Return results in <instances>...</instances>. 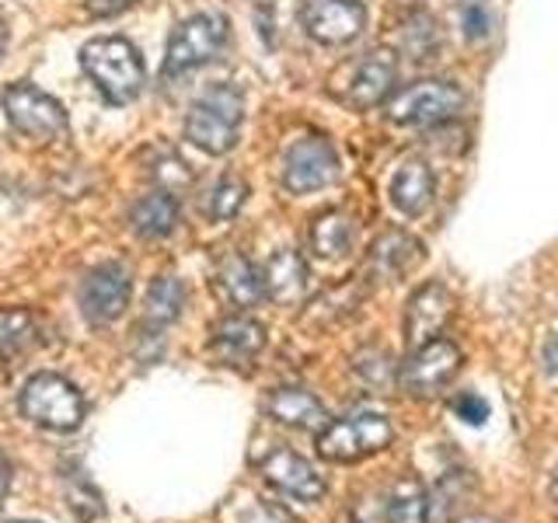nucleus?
<instances>
[{"mask_svg":"<svg viewBox=\"0 0 558 523\" xmlns=\"http://www.w3.org/2000/svg\"><path fill=\"white\" fill-rule=\"evenodd\" d=\"M241 112L244 95L234 84H217L203 92L185 115V139L206 154H227L234 150L241 133Z\"/></svg>","mask_w":558,"mask_h":523,"instance_id":"f257e3e1","label":"nucleus"},{"mask_svg":"<svg viewBox=\"0 0 558 523\" xmlns=\"http://www.w3.org/2000/svg\"><path fill=\"white\" fill-rule=\"evenodd\" d=\"M81 66L112 105L133 101L140 87H144V60H140L136 46L119 39V35H105V39L87 42L81 49Z\"/></svg>","mask_w":558,"mask_h":523,"instance_id":"f03ea898","label":"nucleus"},{"mask_svg":"<svg viewBox=\"0 0 558 523\" xmlns=\"http://www.w3.org/2000/svg\"><path fill=\"white\" fill-rule=\"evenodd\" d=\"M395 440V426L380 412H353L345 418H331L318 429V453L325 461L353 464L388 450Z\"/></svg>","mask_w":558,"mask_h":523,"instance_id":"7ed1b4c3","label":"nucleus"},{"mask_svg":"<svg viewBox=\"0 0 558 523\" xmlns=\"http://www.w3.org/2000/svg\"><path fill=\"white\" fill-rule=\"evenodd\" d=\"M461 349L458 342H450L447 336H436L412 345V353L398 363V388L415 401H429L436 394H444L453 377L461 374Z\"/></svg>","mask_w":558,"mask_h":523,"instance_id":"20e7f679","label":"nucleus"},{"mask_svg":"<svg viewBox=\"0 0 558 523\" xmlns=\"http://www.w3.org/2000/svg\"><path fill=\"white\" fill-rule=\"evenodd\" d=\"M17 409L28 423L43 429L70 433L84 423V398L81 391L60 374H35L25 380L22 394H17Z\"/></svg>","mask_w":558,"mask_h":523,"instance_id":"39448f33","label":"nucleus"},{"mask_svg":"<svg viewBox=\"0 0 558 523\" xmlns=\"http://www.w3.org/2000/svg\"><path fill=\"white\" fill-rule=\"evenodd\" d=\"M464 109V92L450 81H415L388 98V119L395 126H444Z\"/></svg>","mask_w":558,"mask_h":523,"instance_id":"423d86ee","label":"nucleus"},{"mask_svg":"<svg viewBox=\"0 0 558 523\" xmlns=\"http://www.w3.org/2000/svg\"><path fill=\"white\" fill-rule=\"evenodd\" d=\"M223 46H227V17L223 14H192L171 32L165 74L168 77L189 74V70L217 60Z\"/></svg>","mask_w":558,"mask_h":523,"instance_id":"0eeeda50","label":"nucleus"},{"mask_svg":"<svg viewBox=\"0 0 558 523\" xmlns=\"http://www.w3.org/2000/svg\"><path fill=\"white\" fill-rule=\"evenodd\" d=\"M4 112L8 122L32 139H57L66 133V112L57 98L32 84H11L4 87Z\"/></svg>","mask_w":558,"mask_h":523,"instance_id":"6e6552de","label":"nucleus"},{"mask_svg":"<svg viewBox=\"0 0 558 523\" xmlns=\"http://www.w3.org/2000/svg\"><path fill=\"white\" fill-rule=\"evenodd\" d=\"M339 179V154L325 136H301L283 157V185L293 196L318 192Z\"/></svg>","mask_w":558,"mask_h":523,"instance_id":"1a4fd4ad","label":"nucleus"},{"mask_svg":"<svg viewBox=\"0 0 558 523\" xmlns=\"http://www.w3.org/2000/svg\"><path fill=\"white\" fill-rule=\"evenodd\" d=\"M130 272L119 262H105L92 269L81 283V311L92 325H112L130 307Z\"/></svg>","mask_w":558,"mask_h":523,"instance_id":"9d476101","label":"nucleus"},{"mask_svg":"<svg viewBox=\"0 0 558 523\" xmlns=\"http://www.w3.org/2000/svg\"><path fill=\"white\" fill-rule=\"evenodd\" d=\"M301 22L314 42L345 46L366 28V8L363 0H304Z\"/></svg>","mask_w":558,"mask_h":523,"instance_id":"9b49d317","label":"nucleus"},{"mask_svg":"<svg viewBox=\"0 0 558 523\" xmlns=\"http://www.w3.org/2000/svg\"><path fill=\"white\" fill-rule=\"evenodd\" d=\"M262 478H266L272 488H279L283 496L301 499V502H318L328 492V485L318 475V467H314L307 458H301V453L287 450V447H276L269 458L262 461Z\"/></svg>","mask_w":558,"mask_h":523,"instance_id":"f8f14e48","label":"nucleus"},{"mask_svg":"<svg viewBox=\"0 0 558 523\" xmlns=\"http://www.w3.org/2000/svg\"><path fill=\"white\" fill-rule=\"evenodd\" d=\"M423 258H426V248L418 238H412L409 231H384L371 244V252H366V276L377 279V283H398V279H405Z\"/></svg>","mask_w":558,"mask_h":523,"instance_id":"ddd939ff","label":"nucleus"},{"mask_svg":"<svg viewBox=\"0 0 558 523\" xmlns=\"http://www.w3.org/2000/svg\"><path fill=\"white\" fill-rule=\"evenodd\" d=\"M453 293L444 287V283H426L418 287L412 296H409V307H405V339L409 345H418L426 339H436L444 336L447 321L453 318Z\"/></svg>","mask_w":558,"mask_h":523,"instance_id":"4468645a","label":"nucleus"},{"mask_svg":"<svg viewBox=\"0 0 558 523\" xmlns=\"http://www.w3.org/2000/svg\"><path fill=\"white\" fill-rule=\"evenodd\" d=\"M398 81V57L391 49H374L356 63L353 81L345 87V105L353 109H374V105L388 101Z\"/></svg>","mask_w":558,"mask_h":523,"instance_id":"2eb2a0df","label":"nucleus"},{"mask_svg":"<svg viewBox=\"0 0 558 523\" xmlns=\"http://www.w3.org/2000/svg\"><path fill=\"white\" fill-rule=\"evenodd\" d=\"M262 345H266V328L258 321L244 318V314H231L214 325L209 331V353H214L223 366H244L252 363Z\"/></svg>","mask_w":558,"mask_h":523,"instance_id":"dca6fc26","label":"nucleus"},{"mask_svg":"<svg viewBox=\"0 0 558 523\" xmlns=\"http://www.w3.org/2000/svg\"><path fill=\"white\" fill-rule=\"evenodd\" d=\"M307 287H311V269L301 252L293 248H279L269 262L266 269H262V290H266L269 301L276 304H301L307 296Z\"/></svg>","mask_w":558,"mask_h":523,"instance_id":"f3484780","label":"nucleus"},{"mask_svg":"<svg viewBox=\"0 0 558 523\" xmlns=\"http://www.w3.org/2000/svg\"><path fill=\"white\" fill-rule=\"evenodd\" d=\"M266 415L290 429H322L328 423L322 398L304 388H276L266 398Z\"/></svg>","mask_w":558,"mask_h":523,"instance_id":"a211bd4d","label":"nucleus"},{"mask_svg":"<svg viewBox=\"0 0 558 523\" xmlns=\"http://www.w3.org/2000/svg\"><path fill=\"white\" fill-rule=\"evenodd\" d=\"M391 203L398 214L405 217H423L426 209L433 206V192H436V182H433V171L426 161H405L391 179Z\"/></svg>","mask_w":558,"mask_h":523,"instance_id":"6ab92c4d","label":"nucleus"},{"mask_svg":"<svg viewBox=\"0 0 558 523\" xmlns=\"http://www.w3.org/2000/svg\"><path fill=\"white\" fill-rule=\"evenodd\" d=\"M130 227L147 241L168 238L179 227V199L168 188H154L130 206Z\"/></svg>","mask_w":558,"mask_h":523,"instance_id":"aec40b11","label":"nucleus"},{"mask_svg":"<svg viewBox=\"0 0 558 523\" xmlns=\"http://www.w3.org/2000/svg\"><path fill=\"white\" fill-rule=\"evenodd\" d=\"M217 279H220L223 296L234 307H252V304L262 301V296H266V290H262V272L244 255H227L220 262Z\"/></svg>","mask_w":558,"mask_h":523,"instance_id":"412c9836","label":"nucleus"},{"mask_svg":"<svg viewBox=\"0 0 558 523\" xmlns=\"http://www.w3.org/2000/svg\"><path fill=\"white\" fill-rule=\"evenodd\" d=\"M353 217L342 209H328L318 220L311 223V248L318 258H342L353 248Z\"/></svg>","mask_w":558,"mask_h":523,"instance_id":"4be33fe9","label":"nucleus"},{"mask_svg":"<svg viewBox=\"0 0 558 523\" xmlns=\"http://www.w3.org/2000/svg\"><path fill=\"white\" fill-rule=\"evenodd\" d=\"M384 510L388 523H433V499L418 478H398Z\"/></svg>","mask_w":558,"mask_h":523,"instance_id":"5701e85b","label":"nucleus"},{"mask_svg":"<svg viewBox=\"0 0 558 523\" xmlns=\"http://www.w3.org/2000/svg\"><path fill=\"white\" fill-rule=\"evenodd\" d=\"M182 307H185V290L174 276H157L150 290H147V304H144V318L154 328H165L171 321L182 318Z\"/></svg>","mask_w":558,"mask_h":523,"instance_id":"b1692460","label":"nucleus"},{"mask_svg":"<svg viewBox=\"0 0 558 523\" xmlns=\"http://www.w3.org/2000/svg\"><path fill=\"white\" fill-rule=\"evenodd\" d=\"M440 25L433 22L429 14L415 11L405 17V25H401V52H405L409 60L415 63H426L433 60L436 52H440Z\"/></svg>","mask_w":558,"mask_h":523,"instance_id":"393cba45","label":"nucleus"},{"mask_svg":"<svg viewBox=\"0 0 558 523\" xmlns=\"http://www.w3.org/2000/svg\"><path fill=\"white\" fill-rule=\"evenodd\" d=\"M39 342L35 318L22 307H0V356H25Z\"/></svg>","mask_w":558,"mask_h":523,"instance_id":"a878e982","label":"nucleus"},{"mask_svg":"<svg viewBox=\"0 0 558 523\" xmlns=\"http://www.w3.org/2000/svg\"><path fill=\"white\" fill-rule=\"evenodd\" d=\"M244 199H248V185H244L241 179H220L214 188L203 196V217L206 220H234L241 214Z\"/></svg>","mask_w":558,"mask_h":523,"instance_id":"bb28decb","label":"nucleus"},{"mask_svg":"<svg viewBox=\"0 0 558 523\" xmlns=\"http://www.w3.org/2000/svg\"><path fill=\"white\" fill-rule=\"evenodd\" d=\"M353 370H356L360 380L371 384V388H388V384L398 377L391 356L380 353V349H363V353L356 356V363H353Z\"/></svg>","mask_w":558,"mask_h":523,"instance_id":"cd10ccee","label":"nucleus"},{"mask_svg":"<svg viewBox=\"0 0 558 523\" xmlns=\"http://www.w3.org/2000/svg\"><path fill=\"white\" fill-rule=\"evenodd\" d=\"M458 14H461V28H464L468 42L488 39V32H493V14H488V8L482 4V0H461Z\"/></svg>","mask_w":558,"mask_h":523,"instance_id":"c85d7f7f","label":"nucleus"},{"mask_svg":"<svg viewBox=\"0 0 558 523\" xmlns=\"http://www.w3.org/2000/svg\"><path fill=\"white\" fill-rule=\"evenodd\" d=\"M453 412H458V418H464L468 426H485L488 415H493V409H488V401L475 391H464L453 398Z\"/></svg>","mask_w":558,"mask_h":523,"instance_id":"c756f323","label":"nucleus"},{"mask_svg":"<svg viewBox=\"0 0 558 523\" xmlns=\"http://www.w3.org/2000/svg\"><path fill=\"white\" fill-rule=\"evenodd\" d=\"M241 523H293L287 510H279L272 502H255L248 513L241 516Z\"/></svg>","mask_w":558,"mask_h":523,"instance_id":"7c9ffc66","label":"nucleus"},{"mask_svg":"<svg viewBox=\"0 0 558 523\" xmlns=\"http://www.w3.org/2000/svg\"><path fill=\"white\" fill-rule=\"evenodd\" d=\"M353 523H388V510H384L380 499H360L356 513H353Z\"/></svg>","mask_w":558,"mask_h":523,"instance_id":"2f4dec72","label":"nucleus"},{"mask_svg":"<svg viewBox=\"0 0 558 523\" xmlns=\"http://www.w3.org/2000/svg\"><path fill=\"white\" fill-rule=\"evenodd\" d=\"M541 370L548 377H558V336H548L541 345Z\"/></svg>","mask_w":558,"mask_h":523,"instance_id":"473e14b6","label":"nucleus"},{"mask_svg":"<svg viewBox=\"0 0 558 523\" xmlns=\"http://www.w3.org/2000/svg\"><path fill=\"white\" fill-rule=\"evenodd\" d=\"M8 488H11V464L4 453H0V499L8 496Z\"/></svg>","mask_w":558,"mask_h":523,"instance_id":"72a5a7b5","label":"nucleus"},{"mask_svg":"<svg viewBox=\"0 0 558 523\" xmlns=\"http://www.w3.org/2000/svg\"><path fill=\"white\" fill-rule=\"evenodd\" d=\"M453 523H502V520L485 516V513H471V516H461V520H453Z\"/></svg>","mask_w":558,"mask_h":523,"instance_id":"f704fd0d","label":"nucleus"},{"mask_svg":"<svg viewBox=\"0 0 558 523\" xmlns=\"http://www.w3.org/2000/svg\"><path fill=\"white\" fill-rule=\"evenodd\" d=\"M4 49H8V28L0 22V57H4Z\"/></svg>","mask_w":558,"mask_h":523,"instance_id":"c9c22d12","label":"nucleus"},{"mask_svg":"<svg viewBox=\"0 0 558 523\" xmlns=\"http://www.w3.org/2000/svg\"><path fill=\"white\" fill-rule=\"evenodd\" d=\"M555 496H558V471H555Z\"/></svg>","mask_w":558,"mask_h":523,"instance_id":"e433bc0d","label":"nucleus"},{"mask_svg":"<svg viewBox=\"0 0 558 523\" xmlns=\"http://www.w3.org/2000/svg\"><path fill=\"white\" fill-rule=\"evenodd\" d=\"M17 523H28V520H17Z\"/></svg>","mask_w":558,"mask_h":523,"instance_id":"4c0bfd02","label":"nucleus"}]
</instances>
